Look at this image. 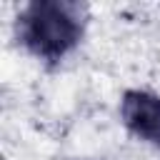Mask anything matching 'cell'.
Here are the masks:
<instances>
[{
	"label": "cell",
	"instance_id": "1",
	"mask_svg": "<svg viewBox=\"0 0 160 160\" xmlns=\"http://www.w3.org/2000/svg\"><path fill=\"white\" fill-rule=\"evenodd\" d=\"M88 8L70 0H35L18 15V40L40 60H62L82 38Z\"/></svg>",
	"mask_w": 160,
	"mask_h": 160
},
{
	"label": "cell",
	"instance_id": "2",
	"mask_svg": "<svg viewBox=\"0 0 160 160\" xmlns=\"http://www.w3.org/2000/svg\"><path fill=\"white\" fill-rule=\"evenodd\" d=\"M120 118L135 138L160 150V95L150 90H128L120 100Z\"/></svg>",
	"mask_w": 160,
	"mask_h": 160
}]
</instances>
